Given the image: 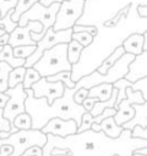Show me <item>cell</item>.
I'll list each match as a JSON object with an SVG mask.
<instances>
[{"label":"cell","mask_w":147,"mask_h":156,"mask_svg":"<svg viewBox=\"0 0 147 156\" xmlns=\"http://www.w3.org/2000/svg\"><path fill=\"white\" fill-rule=\"evenodd\" d=\"M147 139L132 138L130 129H123L118 138L107 136L102 130L87 129L65 138L47 134L43 156H130L136 149L146 147Z\"/></svg>","instance_id":"1"},{"label":"cell","mask_w":147,"mask_h":156,"mask_svg":"<svg viewBox=\"0 0 147 156\" xmlns=\"http://www.w3.org/2000/svg\"><path fill=\"white\" fill-rule=\"evenodd\" d=\"M136 6V4H131L129 7L123 9L119 12V20L114 24L97 27V34L82 49L78 61L71 66V79L74 82L96 71L103 60L118 46H121L130 34H143L147 30V17H140Z\"/></svg>","instance_id":"2"},{"label":"cell","mask_w":147,"mask_h":156,"mask_svg":"<svg viewBox=\"0 0 147 156\" xmlns=\"http://www.w3.org/2000/svg\"><path fill=\"white\" fill-rule=\"evenodd\" d=\"M24 90L27 93L24 108L26 112L31 116L32 129L40 130L49 119L55 117L62 119H74L77 126H80L82 115L87 112L82 105L74 101V94L77 90L75 87L71 89L65 87L62 96L55 99L51 104H48L45 98H34L31 88Z\"/></svg>","instance_id":"3"},{"label":"cell","mask_w":147,"mask_h":156,"mask_svg":"<svg viewBox=\"0 0 147 156\" xmlns=\"http://www.w3.org/2000/svg\"><path fill=\"white\" fill-rule=\"evenodd\" d=\"M131 4L147 5V0H85L82 15L75 24L98 27Z\"/></svg>","instance_id":"4"},{"label":"cell","mask_w":147,"mask_h":156,"mask_svg":"<svg viewBox=\"0 0 147 156\" xmlns=\"http://www.w3.org/2000/svg\"><path fill=\"white\" fill-rule=\"evenodd\" d=\"M67 44L60 43L45 50L37 62L32 66L40 77L53 76L61 71L71 72V63L67 60Z\"/></svg>","instance_id":"5"},{"label":"cell","mask_w":147,"mask_h":156,"mask_svg":"<svg viewBox=\"0 0 147 156\" xmlns=\"http://www.w3.org/2000/svg\"><path fill=\"white\" fill-rule=\"evenodd\" d=\"M134 57L135 55L132 54H129V52L123 54V56L104 74H100L97 71H93L92 73L86 74L82 78H80L77 82H75V88L76 89L78 88L89 89L94 85L103 84V83H111V84L115 83L116 80L124 78V76L127 72V66L134 60Z\"/></svg>","instance_id":"6"},{"label":"cell","mask_w":147,"mask_h":156,"mask_svg":"<svg viewBox=\"0 0 147 156\" xmlns=\"http://www.w3.org/2000/svg\"><path fill=\"white\" fill-rule=\"evenodd\" d=\"M60 2H51L48 6L42 5L39 1H37L36 4H33L26 12H23L17 24L18 26H26L28 21H38L42 23L43 29L40 33H34L31 32V39L34 41H38L39 39H42V37L44 35V33L47 32L48 28L53 27L54 22H55V16L58 12Z\"/></svg>","instance_id":"7"},{"label":"cell","mask_w":147,"mask_h":156,"mask_svg":"<svg viewBox=\"0 0 147 156\" xmlns=\"http://www.w3.org/2000/svg\"><path fill=\"white\" fill-rule=\"evenodd\" d=\"M47 141V134L39 129H20L5 139H1V144H9L12 146V152L10 156H21L24 150L37 145L43 147Z\"/></svg>","instance_id":"8"},{"label":"cell","mask_w":147,"mask_h":156,"mask_svg":"<svg viewBox=\"0 0 147 156\" xmlns=\"http://www.w3.org/2000/svg\"><path fill=\"white\" fill-rule=\"evenodd\" d=\"M71 34H72V28H67V29H62V30H54L51 27L47 29V32L44 33V35L42 37V39H39L37 41V45H36V50L33 54H31L26 60H24V65L23 67L24 68H28V67H32L37 60L42 56V54L53 48L54 45L56 44H60V43H65L67 44L70 40H71Z\"/></svg>","instance_id":"9"},{"label":"cell","mask_w":147,"mask_h":156,"mask_svg":"<svg viewBox=\"0 0 147 156\" xmlns=\"http://www.w3.org/2000/svg\"><path fill=\"white\" fill-rule=\"evenodd\" d=\"M83 5H85V0H64V1H61L59 5L56 16H55V22L51 28L55 32L72 28L74 24L76 23V21L82 15Z\"/></svg>","instance_id":"10"},{"label":"cell","mask_w":147,"mask_h":156,"mask_svg":"<svg viewBox=\"0 0 147 156\" xmlns=\"http://www.w3.org/2000/svg\"><path fill=\"white\" fill-rule=\"evenodd\" d=\"M5 94L9 95V100L2 108V116L10 122V126H11L10 133H15V132H17V129L12 126V123L17 115L26 112L24 100L27 98V93L23 89L22 83H20V84L15 85L13 88H7Z\"/></svg>","instance_id":"11"},{"label":"cell","mask_w":147,"mask_h":156,"mask_svg":"<svg viewBox=\"0 0 147 156\" xmlns=\"http://www.w3.org/2000/svg\"><path fill=\"white\" fill-rule=\"evenodd\" d=\"M43 29V26L38 21H28L26 26H17L9 35L7 44L11 48L18 46V45H37V41L31 39V32L40 33Z\"/></svg>","instance_id":"12"},{"label":"cell","mask_w":147,"mask_h":156,"mask_svg":"<svg viewBox=\"0 0 147 156\" xmlns=\"http://www.w3.org/2000/svg\"><path fill=\"white\" fill-rule=\"evenodd\" d=\"M34 98H45L48 104H51L55 99L62 96L65 85L61 82H48L45 77H40L39 80L31 85Z\"/></svg>","instance_id":"13"},{"label":"cell","mask_w":147,"mask_h":156,"mask_svg":"<svg viewBox=\"0 0 147 156\" xmlns=\"http://www.w3.org/2000/svg\"><path fill=\"white\" fill-rule=\"evenodd\" d=\"M77 123L74 119H62V118H51L47 124L40 129L44 134H53L61 138L77 133Z\"/></svg>","instance_id":"14"},{"label":"cell","mask_w":147,"mask_h":156,"mask_svg":"<svg viewBox=\"0 0 147 156\" xmlns=\"http://www.w3.org/2000/svg\"><path fill=\"white\" fill-rule=\"evenodd\" d=\"M147 77V51L136 55L127 66V72L124 78L129 82H136Z\"/></svg>","instance_id":"15"},{"label":"cell","mask_w":147,"mask_h":156,"mask_svg":"<svg viewBox=\"0 0 147 156\" xmlns=\"http://www.w3.org/2000/svg\"><path fill=\"white\" fill-rule=\"evenodd\" d=\"M132 108L135 110V113L131 119L123 123V129H132L135 126H141L143 128H147V101L143 104H132Z\"/></svg>","instance_id":"16"},{"label":"cell","mask_w":147,"mask_h":156,"mask_svg":"<svg viewBox=\"0 0 147 156\" xmlns=\"http://www.w3.org/2000/svg\"><path fill=\"white\" fill-rule=\"evenodd\" d=\"M134 113H135V110L132 108V104L130 102L129 99H124L118 104V108L113 118L118 126H121L123 123L131 119Z\"/></svg>","instance_id":"17"},{"label":"cell","mask_w":147,"mask_h":156,"mask_svg":"<svg viewBox=\"0 0 147 156\" xmlns=\"http://www.w3.org/2000/svg\"><path fill=\"white\" fill-rule=\"evenodd\" d=\"M142 45H143V34H140V33L130 34L121 44V46H123L125 52L132 54L135 56L143 51L142 50Z\"/></svg>","instance_id":"18"},{"label":"cell","mask_w":147,"mask_h":156,"mask_svg":"<svg viewBox=\"0 0 147 156\" xmlns=\"http://www.w3.org/2000/svg\"><path fill=\"white\" fill-rule=\"evenodd\" d=\"M113 91V84L111 83H103L94 85L88 89V95L91 98H97L98 101H105L110 98Z\"/></svg>","instance_id":"19"},{"label":"cell","mask_w":147,"mask_h":156,"mask_svg":"<svg viewBox=\"0 0 147 156\" xmlns=\"http://www.w3.org/2000/svg\"><path fill=\"white\" fill-rule=\"evenodd\" d=\"M99 129H100L107 136H110V138H118V136L120 135V133L123 132V127H121V126H118V124L115 123L113 116L104 118V119L99 123Z\"/></svg>","instance_id":"20"},{"label":"cell","mask_w":147,"mask_h":156,"mask_svg":"<svg viewBox=\"0 0 147 156\" xmlns=\"http://www.w3.org/2000/svg\"><path fill=\"white\" fill-rule=\"evenodd\" d=\"M24 60L26 58H20V57H15L12 54V48L9 44H5L0 51V61L6 62L11 66V68L15 67H21L24 65Z\"/></svg>","instance_id":"21"},{"label":"cell","mask_w":147,"mask_h":156,"mask_svg":"<svg viewBox=\"0 0 147 156\" xmlns=\"http://www.w3.org/2000/svg\"><path fill=\"white\" fill-rule=\"evenodd\" d=\"M123 54H125V51H124V49H123V46H118L109 56H107L104 60H103V62L97 67V72L98 73H100V74H104L121 56H123Z\"/></svg>","instance_id":"22"},{"label":"cell","mask_w":147,"mask_h":156,"mask_svg":"<svg viewBox=\"0 0 147 156\" xmlns=\"http://www.w3.org/2000/svg\"><path fill=\"white\" fill-rule=\"evenodd\" d=\"M116 94H118V89L116 88H113L111 95H110V98L108 100H105V101H97L93 105V107L91 108V111H89L91 116H97V115L102 113V111L104 108H107V107H114L115 100H116Z\"/></svg>","instance_id":"23"},{"label":"cell","mask_w":147,"mask_h":156,"mask_svg":"<svg viewBox=\"0 0 147 156\" xmlns=\"http://www.w3.org/2000/svg\"><path fill=\"white\" fill-rule=\"evenodd\" d=\"M45 79L48 82H61L66 88H70V89L75 87V82L71 79V72L70 71H61V72L55 73L53 76L45 77Z\"/></svg>","instance_id":"24"},{"label":"cell","mask_w":147,"mask_h":156,"mask_svg":"<svg viewBox=\"0 0 147 156\" xmlns=\"http://www.w3.org/2000/svg\"><path fill=\"white\" fill-rule=\"evenodd\" d=\"M82 49H83V46L80 43H77L76 40L71 39L67 43V51L66 52H67V60H69V62L71 65H74V63H76L78 61Z\"/></svg>","instance_id":"25"},{"label":"cell","mask_w":147,"mask_h":156,"mask_svg":"<svg viewBox=\"0 0 147 156\" xmlns=\"http://www.w3.org/2000/svg\"><path fill=\"white\" fill-rule=\"evenodd\" d=\"M37 1H39V0H18L17 4H16V6L13 7V13L11 15V20H12L13 22H18L20 16H21L23 12H26V11H27L33 4H36Z\"/></svg>","instance_id":"26"},{"label":"cell","mask_w":147,"mask_h":156,"mask_svg":"<svg viewBox=\"0 0 147 156\" xmlns=\"http://www.w3.org/2000/svg\"><path fill=\"white\" fill-rule=\"evenodd\" d=\"M24 72H26V68L23 66L11 68V71L9 73V88H13L15 85L22 83Z\"/></svg>","instance_id":"27"},{"label":"cell","mask_w":147,"mask_h":156,"mask_svg":"<svg viewBox=\"0 0 147 156\" xmlns=\"http://www.w3.org/2000/svg\"><path fill=\"white\" fill-rule=\"evenodd\" d=\"M12 126L20 130V129H31L32 128V119H31V116L27 113V112H22L20 115H17L13 119V123Z\"/></svg>","instance_id":"28"},{"label":"cell","mask_w":147,"mask_h":156,"mask_svg":"<svg viewBox=\"0 0 147 156\" xmlns=\"http://www.w3.org/2000/svg\"><path fill=\"white\" fill-rule=\"evenodd\" d=\"M11 71V66L6 62L0 61V93H5L9 88V73Z\"/></svg>","instance_id":"29"},{"label":"cell","mask_w":147,"mask_h":156,"mask_svg":"<svg viewBox=\"0 0 147 156\" xmlns=\"http://www.w3.org/2000/svg\"><path fill=\"white\" fill-rule=\"evenodd\" d=\"M40 79V76L39 73L33 68V67H28L26 68V72H24V77H23V80H22V87L23 89H29L31 85L33 83H36L37 80Z\"/></svg>","instance_id":"30"},{"label":"cell","mask_w":147,"mask_h":156,"mask_svg":"<svg viewBox=\"0 0 147 156\" xmlns=\"http://www.w3.org/2000/svg\"><path fill=\"white\" fill-rule=\"evenodd\" d=\"M36 50V45H18L12 48V54L15 57L20 58H27L31 54H33Z\"/></svg>","instance_id":"31"},{"label":"cell","mask_w":147,"mask_h":156,"mask_svg":"<svg viewBox=\"0 0 147 156\" xmlns=\"http://www.w3.org/2000/svg\"><path fill=\"white\" fill-rule=\"evenodd\" d=\"M71 39H72V40H76L77 43H80V44L85 48V46H87V45L92 41L93 37H92L91 34L86 33V32H72Z\"/></svg>","instance_id":"32"},{"label":"cell","mask_w":147,"mask_h":156,"mask_svg":"<svg viewBox=\"0 0 147 156\" xmlns=\"http://www.w3.org/2000/svg\"><path fill=\"white\" fill-rule=\"evenodd\" d=\"M18 0H0V17H4L9 10L13 9L16 6Z\"/></svg>","instance_id":"33"},{"label":"cell","mask_w":147,"mask_h":156,"mask_svg":"<svg viewBox=\"0 0 147 156\" xmlns=\"http://www.w3.org/2000/svg\"><path fill=\"white\" fill-rule=\"evenodd\" d=\"M131 136L140 138V139H147V128H143L141 126H135L131 129Z\"/></svg>","instance_id":"34"},{"label":"cell","mask_w":147,"mask_h":156,"mask_svg":"<svg viewBox=\"0 0 147 156\" xmlns=\"http://www.w3.org/2000/svg\"><path fill=\"white\" fill-rule=\"evenodd\" d=\"M87 95H88V89H85V88H78L77 90H76V93L74 94V101L76 102V104H82V101L87 98Z\"/></svg>","instance_id":"35"},{"label":"cell","mask_w":147,"mask_h":156,"mask_svg":"<svg viewBox=\"0 0 147 156\" xmlns=\"http://www.w3.org/2000/svg\"><path fill=\"white\" fill-rule=\"evenodd\" d=\"M21 156H43V150H42V147L33 145V146L28 147L27 150H24V152Z\"/></svg>","instance_id":"36"},{"label":"cell","mask_w":147,"mask_h":156,"mask_svg":"<svg viewBox=\"0 0 147 156\" xmlns=\"http://www.w3.org/2000/svg\"><path fill=\"white\" fill-rule=\"evenodd\" d=\"M97 101H98V99H97V98H91V96H87V98H86V99L82 101V104H81V105L83 106V108H85L87 112H89V111H91V108L93 107V105H94Z\"/></svg>","instance_id":"37"},{"label":"cell","mask_w":147,"mask_h":156,"mask_svg":"<svg viewBox=\"0 0 147 156\" xmlns=\"http://www.w3.org/2000/svg\"><path fill=\"white\" fill-rule=\"evenodd\" d=\"M11 129V126H10V122L2 116V108H0V132H10Z\"/></svg>","instance_id":"38"},{"label":"cell","mask_w":147,"mask_h":156,"mask_svg":"<svg viewBox=\"0 0 147 156\" xmlns=\"http://www.w3.org/2000/svg\"><path fill=\"white\" fill-rule=\"evenodd\" d=\"M12 152V146L9 144H2L0 147V156H10Z\"/></svg>","instance_id":"39"},{"label":"cell","mask_w":147,"mask_h":156,"mask_svg":"<svg viewBox=\"0 0 147 156\" xmlns=\"http://www.w3.org/2000/svg\"><path fill=\"white\" fill-rule=\"evenodd\" d=\"M136 10L140 17H147V5H137Z\"/></svg>","instance_id":"40"},{"label":"cell","mask_w":147,"mask_h":156,"mask_svg":"<svg viewBox=\"0 0 147 156\" xmlns=\"http://www.w3.org/2000/svg\"><path fill=\"white\" fill-rule=\"evenodd\" d=\"M7 100H9V95L5 93H0V108H4Z\"/></svg>","instance_id":"41"},{"label":"cell","mask_w":147,"mask_h":156,"mask_svg":"<svg viewBox=\"0 0 147 156\" xmlns=\"http://www.w3.org/2000/svg\"><path fill=\"white\" fill-rule=\"evenodd\" d=\"M9 35H10V33H5V34L0 35V46H4L5 44H7V41H9Z\"/></svg>","instance_id":"42"},{"label":"cell","mask_w":147,"mask_h":156,"mask_svg":"<svg viewBox=\"0 0 147 156\" xmlns=\"http://www.w3.org/2000/svg\"><path fill=\"white\" fill-rule=\"evenodd\" d=\"M61 1H64V0H39V2L42 5H44V6H48L51 2H61Z\"/></svg>","instance_id":"43"},{"label":"cell","mask_w":147,"mask_h":156,"mask_svg":"<svg viewBox=\"0 0 147 156\" xmlns=\"http://www.w3.org/2000/svg\"><path fill=\"white\" fill-rule=\"evenodd\" d=\"M5 33H7V28H6L5 24L0 23V35H2V34H5Z\"/></svg>","instance_id":"44"},{"label":"cell","mask_w":147,"mask_h":156,"mask_svg":"<svg viewBox=\"0 0 147 156\" xmlns=\"http://www.w3.org/2000/svg\"><path fill=\"white\" fill-rule=\"evenodd\" d=\"M10 135V132H0V139H5V138H7Z\"/></svg>","instance_id":"45"},{"label":"cell","mask_w":147,"mask_h":156,"mask_svg":"<svg viewBox=\"0 0 147 156\" xmlns=\"http://www.w3.org/2000/svg\"><path fill=\"white\" fill-rule=\"evenodd\" d=\"M1 145H2V144H1V139H0V147H1Z\"/></svg>","instance_id":"46"},{"label":"cell","mask_w":147,"mask_h":156,"mask_svg":"<svg viewBox=\"0 0 147 156\" xmlns=\"http://www.w3.org/2000/svg\"><path fill=\"white\" fill-rule=\"evenodd\" d=\"M1 49H2V46H0V51H1Z\"/></svg>","instance_id":"47"}]
</instances>
